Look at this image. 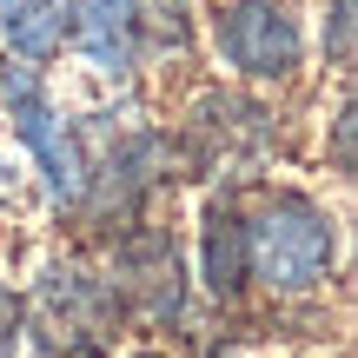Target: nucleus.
I'll use <instances>...</instances> for the list:
<instances>
[{
  "label": "nucleus",
  "mask_w": 358,
  "mask_h": 358,
  "mask_svg": "<svg viewBox=\"0 0 358 358\" xmlns=\"http://www.w3.org/2000/svg\"><path fill=\"white\" fill-rule=\"evenodd\" d=\"M245 232V279L266 285L272 299H306L332 279L338 259V226L319 199L306 192H272L239 219Z\"/></svg>",
  "instance_id": "1"
},
{
  "label": "nucleus",
  "mask_w": 358,
  "mask_h": 358,
  "mask_svg": "<svg viewBox=\"0 0 358 358\" xmlns=\"http://www.w3.org/2000/svg\"><path fill=\"white\" fill-rule=\"evenodd\" d=\"M27 325L47 358H100L120 325V292L87 266H47L27 299Z\"/></svg>",
  "instance_id": "2"
},
{
  "label": "nucleus",
  "mask_w": 358,
  "mask_h": 358,
  "mask_svg": "<svg viewBox=\"0 0 358 358\" xmlns=\"http://www.w3.org/2000/svg\"><path fill=\"white\" fill-rule=\"evenodd\" d=\"M213 47L239 80L279 87V80H292L299 60H306V27H299V13L285 7V0H232L213 20Z\"/></svg>",
  "instance_id": "3"
},
{
  "label": "nucleus",
  "mask_w": 358,
  "mask_h": 358,
  "mask_svg": "<svg viewBox=\"0 0 358 358\" xmlns=\"http://www.w3.org/2000/svg\"><path fill=\"white\" fill-rule=\"evenodd\" d=\"M0 93H7V120H13V133H20L27 153L40 159L47 192H53L60 206H73L80 192H87V153H80V140H73V127H66V113L47 100V87H40L34 66H7Z\"/></svg>",
  "instance_id": "4"
},
{
  "label": "nucleus",
  "mask_w": 358,
  "mask_h": 358,
  "mask_svg": "<svg viewBox=\"0 0 358 358\" xmlns=\"http://www.w3.org/2000/svg\"><path fill=\"white\" fill-rule=\"evenodd\" d=\"M192 140H199L206 166H232L245 179L252 166H266V153L279 146V120L266 106L239 100V93H206L192 106Z\"/></svg>",
  "instance_id": "5"
},
{
  "label": "nucleus",
  "mask_w": 358,
  "mask_h": 358,
  "mask_svg": "<svg viewBox=\"0 0 358 358\" xmlns=\"http://www.w3.org/2000/svg\"><path fill=\"white\" fill-rule=\"evenodd\" d=\"M113 292L127 299L140 319H179V299H186V285H179V252L166 232H127L120 239V259H113Z\"/></svg>",
  "instance_id": "6"
},
{
  "label": "nucleus",
  "mask_w": 358,
  "mask_h": 358,
  "mask_svg": "<svg viewBox=\"0 0 358 358\" xmlns=\"http://www.w3.org/2000/svg\"><path fill=\"white\" fill-rule=\"evenodd\" d=\"M66 40H80V53L93 60V73H133V0H60Z\"/></svg>",
  "instance_id": "7"
},
{
  "label": "nucleus",
  "mask_w": 358,
  "mask_h": 358,
  "mask_svg": "<svg viewBox=\"0 0 358 358\" xmlns=\"http://www.w3.org/2000/svg\"><path fill=\"white\" fill-rule=\"evenodd\" d=\"M199 226H206L199 232V252H206L199 279H206V292L213 299H239L245 292V232H239V213H232L226 199H213Z\"/></svg>",
  "instance_id": "8"
},
{
  "label": "nucleus",
  "mask_w": 358,
  "mask_h": 358,
  "mask_svg": "<svg viewBox=\"0 0 358 358\" xmlns=\"http://www.w3.org/2000/svg\"><path fill=\"white\" fill-rule=\"evenodd\" d=\"M0 40H7L27 66L53 60V53L66 47V13H60V0H0Z\"/></svg>",
  "instance_id": "9"
},
{
  "label": "nucleus",
  "mask_w": 358,
  "mask_h": 358,
  "mask_svg": "<svg viewBox=\"0 0 358 358\" xmlns=\"http://www.w3.org/2000/svg\"><path fill=\"white\" fill-rule=\"evenodd\" d=\"M153 47V53H186L192 20H186V0H133V47Z\"/></svg>",
  "instance_id": "10"
},
{
  "label": "nucleus",
  "mask_w": 358,
  "mask_h": 358,
  "mask_svg": "<svg viewBox=\"0 0 358 358\" xmlns=\"http://www.w3.org/2000/svg\"><path fill=\"white\" fill-rule=\"evenodd\" d=\"M325 60L332 66L352 60V0H332V13H325Z\"/></svg>",
  "instance_id": "11"
},
{
  "label": "nucleus",
  "mask_w": 358,
  "mask_h": 358,
  "mask_svg": "<svg viewBox=\"0 0 358 358\" xmlns=\"http://www.w3.org/2000/svg\"><path fill=\"white\" fill-rule=\"evenodd\" d=\"M13 345H20V299L0 279V358H13Z\"/></svg>",
  "instance_id": "12"
},
{
  "label": "nucleus",
  "mask_w": 358,
  "mask_h": 358,
  "mask_svg": "<svg viewBox=\"0 0 358 358\" xmlns=\"http://www.w3.org/2000/svg\"><path fill=\"white\" fill-rule=\"evenodd\" d=\"M332 133H338V173H352V100L338 106V127Z\"/></svg>",
  "instance_id": "13"
},
{
  "label": "nucleus",
  "mask_w": 358,
  "mask_h": 358,
  "mask_svg": "<svg viewBox=\"0 0 358 358\" xmlns=\"http://www.w3.org/2000/svg\"><path fill=\"white\" fill-rule=\"evenodd\" d=\"M133 358H159V352H133Z\"/></svg>",
  "instance_id": "14"
}]
</instances>
